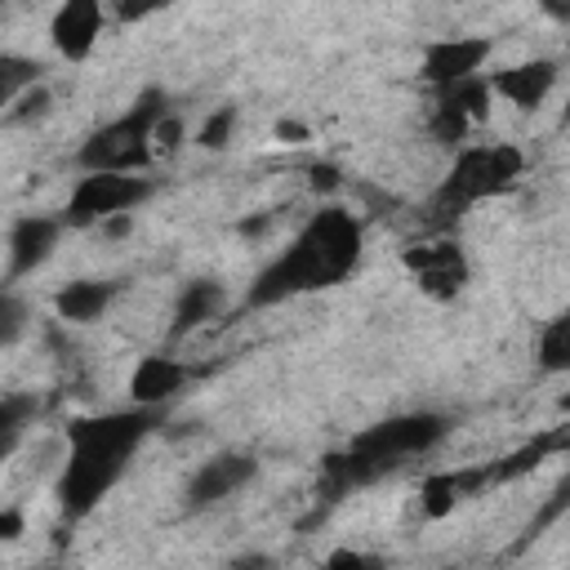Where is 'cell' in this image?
<instances>
[{"mask_svg":"<svg viewBox=\"0 0 570 570\" xmlns=\"http://www.w3.org/2000/svg\"><path fill=\"white\" fill-rule=\"evenodd\" d=\"M356 263H361L356 214L325 205L294 232V240L272 263L258 267V276L245 289V307H276L285 298L330 289V285L347 281L356 272Z\"/></svg>","mask_w":570,"mask_h":570,"instance_id":"1","label":"cell"},{"mask_svg":"<svg viewBox=\"0 0 570 570\" xmlns=\"http://www.w3.org/2000/svg\"><path fill=\"white\" fill-rule=\"evenodd\" d=\"M160 423V405H134V410H111L94 419L71 423V454L58 476V508L76 521L98 508V499L125 476V463L134 450L147 441V432Z\"/></svg>","mask_w":570,"mask_h":570,"instance_id":"2","label":"cell"},{"mask_svg":"<svg viewBox=\"0 0 570 570\" xmlns=\"http://www.w3.org/2000/svg\"><path fill=\"white\" fill-rule=\"evenodd\" d=\"M450 436V419L436 414V410H414V414H396V419H383L374 428H365L361 436H352L347 450L330 454L325 468H321V481H325V494L338 499L356 485H370L379 481L383 472H392L401 459L410 454H428L432 445H441Z\"/></svg>","mask_w":570,"mask_h":570,"instance_id":"3","label":"cell"},{"mask_svg":"<svg viewBox=\"0 0 570 570\" xmlns=\"http://www.w3.org/2000/svg\"><path fill=\"white\" fill-rule=\"evenodd\" d=\"M169 111V98H165V89H142L134 102H129V111H120L116 120H107V125H98L85 142H80V151H76V160H80V169L85 174H94V169H120V174H138V169H147L151 165V156H156V125H160V116Z\"/></svg>","mask_w":570,"mask_h":570,"instance_id":"4","label":"cell"},{"mask_svg":"<svg viewBox=\"0 0 570 570\" xmlns=\"http://www.w3.org/2000/svg\"><path fill=\"white\" fill-rule=\"evenodd\" d=\"M525 169V156L521 147L512 142H485V147H459L450 174L441 178V191H436V205L450 209V214H463L499 191H508Z\"/></svg>","mask_w":570,"mask_h":570,"instance_id":"5","label":"cell"},{"mask_svg":"<svg viewBox=\"0 0 570 570\" xmlns=\"http://www.w3.org/2000/svg\"><path fill=\"white\" fill-rule=\"evenodd\" d=\"M151 178H138V174H120V169H94L85 174L76 187H71V200H67V223L71 227H89V223H102L111 214H129L134 205H142L151 196Z\"/></svg>","mask_w":570,"mask_h":570,"instance_id":"6","label":"cell"},{"mask_svg":"<svg viewBox=\"0 0 570 570\" xmlns=\"http://www.w3.org/2000/svg\"><path fill=\"white\" fill-rule=\"evenodd\" d=\"M107 4L102 0H62L49 18V40L67 62H85L102 36Z\"/></svg>","mask_w":570,"mask_h":570,"instance_id":"7","label":"cell"},{"mask_svg":"<svg viewBox=\"0 0 570 570\" xmlns=\"http://www.w3.org/2000/svg\"><path fill=\"white\" fill-rule=\"evenodd\" d=\"M405 267L414 272L419 289L432 298H454L468 285V263L463 249L450 240H432V245H410L405 249Z\"/></svg>","mask_w":570,"mask_h":570,"instance_id":"8","label":"cell"},{"mask_svg":"<svg viewBox=\"0 0 570 570\" xmlns=\"http://www.w3.org/2000/svg\"><path fill=\"white\" fill-rule=\"evenodd\" d=\"M254 472H258L254 454H236V450L214 454L209 463H200V468L191 472V481H187V508L200 512V508H214V503L232 499L240 485L254 481Z\"/></svg>","mask_w":570,"mask_h":570,"instance_id":"9","label":"cell"},{"mask_svg":"<svg viewBox=\"0 0 570 570\" xmlns=\"http://www.w3.org/2000/svg\"><path fill=\"white\" fill-rule=\"evenodd\" d=\"M490 49H494V45L481 40V36H450V40H436V45H428V53H423V62H419V76H423L432 89L454 85V80H468V76H476V71L485 67Z\"/></svg>","mask_w":570,"mask_h":570,"instance_id":"10","label":"cell"},{"mask_svg":"<svg viewBox=\"0 0 570 570\" xmlns=\"http://www.w3.org/2000/svg\"><path fill=\"white\" fill-rule=\"evenodd\" d=\"M58 232H62L58 218H49V214H22L9 227V281L45 267L49 254H53V245H58Z\"/></svg>","mask_w":570,"mask_h":570,"instance_id":"11","label":"cell"},{"mask_svg":"<svg viewBox=\"0 0 570 570\" xmlns=\"http://www.w3.org/2000/svg\"><path fill=\"white\" fill-rule=\"evenodd\" d=\"M490 85H494V94L503 102H512L521 111H534L552 94V85H557V62L552 58H530V62H517V67L494 71Z\"/></svg>","mask_w":570,"mask_h":570,"instance_id":"12","label":"cell"},{"mask_svg":"<svg viewBox=\"0 0 570 570\" xmlns=\"http://www.w3.org/2000/svg\"><path fill=\"white\" fill-rule=\"evenodd\" d=\"M227 307V289L218 281H191L178 289V303H174V321H169V338H191L200 325H209L214 316H223Z\"/></svg>","mask_w":570,"mask_h":570,"instance_id":"13","label":"cell"},{"mask_svg":"<svg viewBox=\"0 0 570 570\" xmlns=\"http://www.w3.org/2000/svg\"><path fill=\"white\" fill-rule=\"evenodd\" d=\"M187 379H191V370L183 361H174V356H142L134 379H129V396H134V405H165L169 396H178L187 387Z\"/></svg>","mask_w":570,"mask_h":570,"instance_id":"14","label":"cell"},{"mask_svg":"<svg viewBox=\"0 0 570 570\" xmlns=\"http://www.w3.org/2000/svg\"><path fill=\"white\" fill-rule=\"evenodd\" d=\"M116 294H120L116 281H71V285H62L53 294V312L67 325H89L116 303Z\"/></svg>","mask_w":570,"mask_h":570,"instance_id":"15","label":"cell"},{"mask_svg":"<svg viewBox=\"0 0 570 570\" xmlns=\"http://www.w3.org/2000/svg\"><path fill=\"white\" fill-rule=\"evenodd\" d=\"M534 361H539L548 374H566V370H570V307H566V312H557V316L539 330Z\"/></svg>","mask_w":570,"mask_h":570,"instance_id":"16","label":"cell"},{"mask_svg":"<svg viewBox=\"0 0 570 570\" xmlns=\"http://www.w3.org/2000/svg\"><path fill=\"white\" fill-rule=\"evenodd\" d=\"M459 499H463V476H459V472H432V476L419 485V508H423L428 521L450 517Z\"/></svg>","mask_w":570,"mask_h":570,"instance_id":"17","label":"cell"},{"mask_svg":"<svg viewBox=\"0 0 570 570\" xmlns=\"http://www.w3.org/2000/svg\"><path fill=\"white\" fill-rule=\"evenodd\" d=\"M36 419V396H27V392H9L4 401H0V459H9L13 450H18V441H22V428Z\"/></svg>","mask_w":570,"mask_h":570,"instance_id":"18","label":"cell"},{"mask_svg":"<svg viewBox=\"0 0 570 570\" xmlns=\"http://www.w3.org/2000/svg\"><path fill=\"white\" fill-rule=\"evenodd\" d=\"M436 94H441V98H450L454 107H463V111H468V116L481 125V120L490 116V98H494V85H490V76H481V71H476V76H468V80L441 85Z\"/></svg>","mask_w":570,"mask_h":570,"instance_id":"19","label":"cell"},{"mask_svg":"<svg viewBox=\"0 0 570 570\" xmlns=\"http://www.w3.org/2000/svg\"><path fill=\"white\" fill-rule=\"evenodd\" d=\"M472 125H476V120H472L463 107H454L450 98L436 94V107H432V116H428V129H432L436 142H445V147H463L468 134H472Z\"/></svg>","mask_w":570,"mask_h":570,"instance_id":"20","label":"cell"},{"mask_svg":"<svg viewBox=\"0 0 570 570\" xmlns=\"http://www.w3.org/2000/svg\"><path fill=\"white\" fill-rule=\"evenodd\" d=\"M31 85H40V67L31 62V58H18V53H4L0 58V102L9 107L22 89H31Z\"/></svg>","mask_w":570,"mask_h":570,"instance_id":"21","label":"cell"},{"mask_svg":"<svg viewBox=\"0 0 570 570\" xmlns=\"http://www.w3.org/2000/svg\"><path fill=\"white\" fill-rule=\"evenodd\" d=\"M49 107H53L49 85H31V89H22V94L4 107V125H31V120L49 116Z\"/></svg>","mask_w":570,"mask_h":570,"instance_id":"22","label":"cell"},{"mask_svg":"<svg viewBox=\"0 0 570 570\" xmlns=\"http://www.w3.org/2000/svg\"><path fill=\"white\" fill-rule=\"evenodd\" d=\"M566 512H570V468L561 472V481L552 485V494L543 499V508L534 512V521H530V530H525V534H543V530H548L552 521H561Z\"/></svg>","mask_w":570,"mask_h":570,"instance_id":"23","label":"cell"},{"mask_svg":"<svg viewBox=\"0 0 570 570\" xmlns=\"http://www.w3.org/2000/svg\"><path fill=\"white\" fill-rule=\"evenodd\" d=\"M232 129H236V107H218V111L205 116V125L196 129V142H200L205 151H218V147L232 142Z\"/></svg>","mask_w":570,"mask_h":570,"instance_id":"24","label":"cell"},{"mask_svg":"<svg viewBox=\"0 0 570 570\" xmlns=\"http://www.w3.org/2000/svg\"><path fill=\"white\" fill-rule=\"evenodd\" d=\"M22 325H27V307H22V298L13 289H4L0 294V343L13 347L18 334H22Z\"/></svg>","mask_w":570,"mask_h":570,"instance_id":"25","label":"cell"},{"mask_svg":"<svg viewBox=\"0 0 570 570\" xmlns=\"http://www.w3.org/2000/svg\"><path fill=\"white\" fill-rule=\"evenodd\" d=\"M151 138H156V151H178V147H183V138H187V129H183V116L165 111Z\"/></svg>","mask_w":570,"mask_h":570,"instance_id":"26","label":"cell"},{"mask_svg":"<svg viewBox=\"0 0 570 570\" xmlns=\"http://www.w3.org/2000/svg\"><path fill=\"white\" fill-rule=\"evenodd\" d=\"M165 0H111V13L116 22H142L147 13H156Z\"/></svg>","mask_w":570,"mask_h":570,"instance_id":"27","label":"cell"},{"mask_svg":"<svg viewBox=\"0 0 570 570\" xmlns=\"http://www.w3.org/2000/svg\"><path fill=\"white\" fill-rule=\"evenodd\" d=\"M307 174H312V191H334V187L343 183V174H338V165H312Z\"/></svg>","mask_w":570,"mask_h":570,"instance_id":"28","label":"cell"},{"mask_svg":"<svg viewBox=\"0 0 570 570\" xmlns=\"http://www.w3.org/2000/svg\"><path fill=\"white\" fill-rule=\"evenodd\" d=\"M325 566H356V570H361V566H383V561L370 557V552H330Z\"/></svg>","mask_w":570,"mask_h":570,"instance_id":"29","label":"cell"},{"mask_svg":"<svg viewBox=\"0 0 570 570\" xmlns=\"http://www.w3.org/2000/svg\"><path fill=\"white\" fill-rule=\"evenodd\" d=\"M129 227H134V218H129V214H111V218H102V236H107V240L129 236Z\"/></svg>","mask_w":570,"mask_h":570,"instance_id":"30","label":"cell"},{"mask_svg":"<svg viewBox=\"0 0 570 570\" xmlns=\"http://www.w3.org/2000/svg\"><path fill=\"white\" fill-rule=\"evenodd\" d=\"M22 534V512L18 508H4L0 512V539H18Z\"/></svg>","mask_w":570,"mask_h":570,"instance_id":"31","label":"cell"},{"mask_svg":"<svg viewBox=\"0 0 570 570\" xmlns=\"http://www.w3.org/2000/svg\"><path fill=\"white\" fill-rule=\"evenodd\" d=\"M276 138L281 142H307V129L298 120H276Z\"/></svg>","mask_w":570,"mask_h":570,"instance_id":"32","label":"cell"},{"mask_svg":"<svg viewBox=\"0 0 570 570\" xmlns=\"http://www.w3.org/2000/svg\"><path fill=\"white\" fill-rule=\"evenodd\" d=\"M539 9H543L552 22H561V27L570 22V0H539Z\"/></svg>","mask_w":570,"mask_h":570,"instance_id":"33","label":"cell"},{"mask_svg":"<svg viewBox=\"0 0 570 570\" xmlns=\"http://www.w3.org/2000/svg\"><path fill=\"white\" fill-rule=\"evenodd\" d=\"M557 405H561V414H570V392H566V396H561Z\"/></svg>","mask_w":570,"mask_h":570,"instance_id":"34","label":"cell"},{"mask_svg":"<svg viewBox=\"0 0 570 570\" xmlns=\"http://www.w3.org/2000/svg\"><path fill=\"white\" fill-rule=\"evenodd\" d=\"M561 120H566V125H570V98H566V111H561Z\"/></svg>","mask_w":570,"mask_h":570,"instance_id":"35","label":"cell"}]
</instances>
